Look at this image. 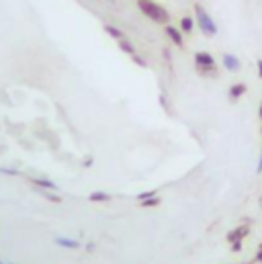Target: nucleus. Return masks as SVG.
<instances>
[{"label": "nucleus", "instance_id": "f257e3e1", "mask_svg": "<svg viewBox=\"0 0 262 264\" xmlns=\"http://www.w3.org/2000/svg\"><path fill=\"white\" fill-rule=\"evenodd\" d=\"M137 7H139V11H141V13H143L147 19H152L154 23L168 25V21H170V15L166 13V9H164V7H160V5L152 3V0H139V3H137Z\"/></svg>", "mask_w": 262, "mask_h": 264}, {"label": "nucleus", "instance_id": "f03ea898", "mask_svg": "<svg viewBox=\"0 0 262 264\" xmlns=\"http://www.w3.org/2000/svg\"><path fill=\"white\" fill-rule=\"evenodd\" d=\"M195 17H197V25H199V29L207 35V37H213L215 33H217V25L213 23V19L207 15V11L203 9V7H195Z\"/></svg>", "mask_w": 262, "mask_h": 264}, {"label": "nucleus", "instance_id": "7ed1b4c3", "mask_svg": "<svg viewBox=\"0 0 262 264\" xmlns=\"http://www.w3.org/2000/svg\"><path fill=\"white\" fill-rule=\"evenodd\" d=\"M195 64H197V68L201 70V74H211V72H215V60H213V56L205 54V51H199V54L195 56Z\"/></svg>", "mask_w": 262, "mask_h": 264}, {"label": "nucleus", "instance_id": "20e7f679", "mask_svg": "<svg viewBox=\"0 0 262 264\" xmlns=\"http://www.w3.org/2000/svg\"><path fill=\"white\" fill-rule=\"evenodd\" d=\"M166 35L172 39V43H174V45H182V33H180L176 27L166 25Z\"/></svg>", "mask_w": 262, "mask_h": 264}, {"label": "nucleus", "instance_id": "39448f33", "mask_svg": "<svg viewBox=\"0 0 262 264\" xmlns=\"http://www.w3.org/2000/svg\"><path fill=\"white\" fill-rule=\"evenodd\" d=\"M223 66H226L230 72H236V70H240V60H238L236 56L226 54V56H223Z\"/></svg>", "mask_w": 262, "mask_h": 264}, {"label": "nucleus", "instance_id": "423d86ee", "mask_svg": "<svg viewBox=\"0 0 262 264\" xmlns=\"http://www.w3.org/2000/svg\"><path fill=\"white\" fill-rule=\"evenodd\" d=\"M242 234H248V228H246V225H242V228H238L236 232H232V234H230V242H234V244H236V248H240V238H244Z\"/></svg>", "mask_w": 262, "mask_h": 264}, {"label": "nucleus", "instance_id": "0eeeda50", "mask_svg": "<svg viewBox=\"0 0 262 264\" xmlns=\"http://www.w3.org/2000/svg\"><path fill=\"white\" fill-rule=\"evenodd\" d=\"M104 31H107L111 37H115L117 41H119V39H125V35H123V33H121L117 27H113V25H107V27H104Z\"/></svg>", "mask_w": 262, "mask_h": 264}, {"label": "nucleus", "instance_id": "6e6552de", "mask_svg": "<svg viewBox=\"0 0 262 264\" xmlns=\"http://www.w3.org/2000/svg\"><path fill=\"white\" fill-rule=\"evenodd\" d=\"M56 244H58V246H64V248H78V242H74V240H64V238H56Z\"/></svg>", "mask_w": 262, "mask_h": 264}, {"label": "nucleus", "instance_id": "1a4fd4ad", "mask_svg": "<svg viewBox=\"0 0 262 264\" xmlns=\"http://www.w3.org/2000/svg\"><path fill=\"white\" fill-rule=\"evenodd\" d=\"M119 45H121V49L125 51V54H129V56H135V49H133V45H131V43H127L125 39H119Z\"/></svg>", "mask_w": 262, "mask_h": 264}, {"label": "nucleus", "instance_id": "9d476101", "mask_svg": "<svg viewBox=\"0 0 262 264\" xmlns=\"http://www.w3.org/2000/svg\"><path fill=\"white\" fill-rule=\"evenodd\" d=\"M246 92V86L244 84H236L232 90H230V96H234V98H238V96H242Z\"/></svg>", "mask_w": 262, "mask_h": 264}, {"label": "nucleus", "instance_id": "9b49d317", "mask_svg": "<svg viewBox=\"0 0 262 264\" xmlns=\"http://www.w3.org/2000/svg\"><path fill=\"white\" fill-rule=\"evenodd\" d=\"M180 27H182L184 33H191V31H193V19H191V17H184V19L180 21Z\"/></svg>", "mask_w": 262, "mask_h": 264}, {"label": "nucleus", "instance_id": "f8f14e48", "mask_svg": "<svg viewBox=\"0 0 262 264\" xmlns=\"http://www.w3.org/2000/svg\"><path fill=\"white\" fill-rule=\"evenodd\" d=\"M111 197L109 195H104V193H92L90 195V201H109Z\"/></svg>", "mask_w": 262, "mask_h": 264}, {"label": "nucleus", "instance_id": "ddd939ff", "mask_svg": "<svg viewBox=\"0 0 262 264\" xmlns=\"http://www.w3.org/2000/svg\"><path fill=\"white\" fill-rule=\"evenodd\" d=\"M35 184H39V186H43V188H56V184L54 182H49V180H41V178H37V180H33Z\"/></svg>", "mask_w": 262, "mask_h": 264}, {"label": "nucleus", "instance_id": "4468645a", "mask_svg": "<svg viewBox=\"0 0 262 264\" xmlns=\"http://www.w3.org/2000/svg\"><path fill=\"white\" fill-rule=\"evenodd\" d=\"M143 201H145L143 205H149V207H154V205H158V199H152V197H149V199H143Z\"/></svg>", "mask_w": 262, "mask_h": 264}, {"label": "nucleus", "instance_id": "2eb2a0df", "mask_svg": "<svg viewBox=\"0 0 262 264\" xmlns=\"http://www.w3.org/2000/svg\"><path fill=\"white\" fill-rule=\"evenodd\" d=\"M258 74H260V78H262V60H258Z\"/></svg>", "mask_w": 262, "mask_h": 264}, {"label": "nucleus", "instance_id": "dca6fc26", "mask_svg": "<svg viewBox=\"0 0 262 264\" xmlns=\"http://www.w3.org/2000/svg\"><path fill=\"white\" fill-rule=\"evenodd\" d=\"M258 172H262V156H260V162H258Z\"/></svg>", "mask_w": 262, "mask_h": 264}, {"label": "nucleus", "instance_id": "f3484780", "mask_svg": "<svg viewBox=\"0 0 262 264\" xmlns=\"http://www.w3.org/2000/svg\"><path fill=\"white\" fill-rule=\"evenodd\" d=\"M258 260H260V262H262V250H260V252H258Z\"/></svg>", "mask_w": 262, "mask_h": 264}, {"label": "nucleus", "instance_id": "a211bd4d", "mask_svg": "<svg viewBox=\"0 0 262 264\" xmlns=\"http://www.w3.org/2000/svg\"><path fill=\"white\" fill-rule=\"evenodd\" d=\"M260 117H262V104H260Z\"/></svg>", "mask_w": 262, "mask_h": 264}, {"label": "nucleus", "instance_id": "6ab92c4d", "mask_svg": "<svg viewBox=\"0 0 262 264\" xmlns=\"http://www.w3.org/2000/svg\"><path fill=\"white\" fill-rule=\"evenodd\" d=\"M0 264H5V262H3V260H0Z\"/></svg>", "mask_w": 262, "mask_h": 264}]
</instances>
